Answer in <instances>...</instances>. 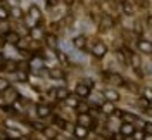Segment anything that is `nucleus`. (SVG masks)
Returning <instances> with one entry per match:
<instances>
[{"label":"nucleus","instance_id":"1","mask_svg":"<svg viewBox=\"0 0 152 140\" xmlns=\"http://www.w3.org/2000/svg\"><path fill=\"white\" fill-rule=\"evenodd\" d=\"M137 47L142 54H152V42L147 38H138L137 40Z\"/></svg>","mask_w":152,"mask_h":140},{"label":"nucleus","instance_id":"2","mask_svg":"<svg viewBox=\"0 0 152 140\" xmlns=\"http://www.w3.org/2000/svg\"><path fill=\"white\" fill-rule=\"evenodd\" d=\"M92 54H94L95 57H104L105 54H107V45L105 43H102V42H95L94 47H92Z\"/></svg>","mask_w":152,"mask_h":140},{"label":"nucleus","instance_id":"3","mask_svg":"<svg viewBox=\"0 0 152 140\" xmlns=\"http://www.w3.org/2000/svg\"><path fill=\"white\" fill-rule=\"evenodd\" d=\"M75 93L78 95V97H83V99H85V97H88V95H90V86H88V85H85L83 81H81V83L76 85Z\"/></svg>","mask_w":152,"mask_h":140},{"label":"nucleus","instance_id":"4","mask_svg":"<svg viewBox=\"0 0 152 140\" xmlns=\"http://www.w3.org/2000/svg\"><path fill=\"white\" fill-rule=\"evenodd\" d=\"M119 133L123 135L124 139H126V137H133V133H135V126H133V123H123L121 128H119Z\"/></svg>","mask_w":152,"mask_h":140},{"label":"nucleus","instance_id":"5","mask_svg":"<svg viewBox=\"0 0 152 140\" xmlns=\"http://www.w3.org/2000/svg\"><path fill=\"white\" fill-rule=\"evenodd\" d=\"M114 114H116V116H121L124 123H137V121H138V116H137V114H133V112H121V111H116Z\"/></svg>","mask_w":152,"mask_h":140},{"label":"nucleus","instance_id":"6","mask_svg":"<svg viewBox=\"0 0 152 140\" xmlns=\"http://www.w3.org/2000/svg\"><path fill=\"white\" fill-rule=\"evenodd\" d=\"M16 100H18V92L9 86V88L5 90V95H4V102L5 104H14Z\"/></svg>","mask_w":152,"mask_h":140},{"label":"nucleus","instance_id":"7","mask_svg":"<svg viewBox=\"0 0 152 140\" xmlns=\"http://www.w3.org/2000/svg\"><path fill=\"white\" fill-rule=\"evenodd\" d=\"M78 123L88 128V126H92L94 119H92V116H90L88 112H80V116H78Z\"/></svg>","mask_w":152,"mask_h":140},{"label":"nucleus","instance_id":"8","mask_svg":"<svg viewBox=\"0 0 152 140\" xmlns=\"http://www.w3.org/2000/svg\"><path fill=\"white\" fill-rule=\"evenodd\" d=\"M28 19H29V21H31V24H35V23H38V21L42 19V12L38 10V7H35V5H33V7L29 9Z\"/></svg>","mask_w":152,"mask_h":140},{"label":"nucleus","instance_id":"9","mask_svg":"<svg viewBox=\"0 0 152 140\" xmlns=\"http://www.w3.org/2000/svg\"><path fill=\"white\" fill-rule=\"evenodd\" d=\"M130 64H132L133 69H138L142 66V59H140V56L137 52H130Z\"/></svg>","mask_w":152,"mask_h":140},{"label":"nucleus","instance_id":"10","mask_svg":"<svg viewBox=\"0 0 152 140\" xmlns=\"http://www.w3.org/2000/svg\"><path fill=\"white\" fill-rule=\"evenodd\" d=\"M104 95H105V99L111 100V102H118V100H119V93L116 92L114 88H107L104 92Z\"/></svg>","mask_w":152,"mask_h":140},{"label":"nucleus","instance_id":"11","mask_svg":"<svg viewBox=\"0 0 152 140\" xmlns=\"http://www.w3.org/2000/svg\"><path fill=\"white\" fill-rule=\"evenodd\" d=\"M113 24H114V21H113V18H111L109 14H105V16H102V19H100V26H102L104 29L113 28Z\"/></svg>","mask_w":152,"mask_h":140},{"label":"nucleus","instance_id":"12","mask_svg":"<svg viewBox=\"0 0 152 140\" xmlns=\"http://www.w3.org/2000/svg\"><path fill=\"white\" fill-rule=\"evenodd\" d=\"M48 75H50V78L62 80V78H64V71H62L61 67H50V69H48Z\"/></svg>","mask_w":152,"mask_h":140},{"label":"nucleus","instance_id":"13","mask_svg":"<svg viewBox=\"0 0 152 140\" xmlns=\"http://www.w3.org/2000/svg\"><path fill=\"white\" fill-rule=\"evenodd\" d=\"M121 10H123L124 16H133V14H135V9H133V5L130 4V2H126V0H124L123 4H121Z\"/></svg>","mask_w":152,"mask_h":140},{"label":"nucleus","instance_id":"14","mask_svg":"<svg viewBox=\"0 0 152 140\" xmlns=\"http://www.w3.org/2000/svg\"><path fill=\"white\" fill-rule=\"evenodd\" d=\"M37 114L40 116V118H47L48 114H50V107L45 106V104H40V106L37 107Z\"/></svg>","mask_w":152,"mask_h":140},{"label":"nucleus","instance_id":"15","mask_svg":"<svg viewBox=\"0 0 152 140\" xmlns=\"http://www.w3.org/2000/svg\"><path fill=\"white\" fill-rule=\"evenodd\" d=\"M107 80H109V83L111 85H123V78L119 75H116V73H111V75H107Z\"/></svg>","mask_w":152,"mask_h":140},{"label":"nucleus","instance_id":"16","mask_svg":"<svg viewBox=\"0 0 152 140\" xmlns=\"http://www.w3.org/2000/svg\"><path fill=\"white\" fill-rule=\"evenodd\" d=\"M75 135L78 137V139H85L86 135H88V130H86V126H83V125H78L75 128Z\"/></svg>","mask_w":152,"mask_h":140},{"label":"nucleus","instance_id":"17","mask_svg":"<svg viewBox=\"0 0 152 140\" xmlns=\"http://www.w3.org/2000/svg\"><path fill=\"white\" fill-rule=\"evenodd\" d=\"M102 112L104 114H114L116 112V107H114V104L111 100H107V102L102 104Z\"/></svg>","mask_w":152,"mask_h":140},{"label":"nucleus","instance_id":"18","mask_svg":"<svg viewBox=\"0 0 152 140\" xmlns=\"http://www.w3.org/2000/svg\"><path fill=\"white\" fill-rule=\"evenodd\" d=\"M29 35H31V38H33V40H40V38L43 37V31H42V28H40V26H33V28L29 29Z\"/></svg>","mask_w":152,"mask_h":140},{"label":"nucleus","instance_id":"19","mask_svg":"<svg viewBox=\"0 0 152 140\" xmlns=\"http://www.w3.org/2000/svg\"><path fill=\"white\" fill-rule=\"evenodd\" d=\"M86 43V38L83 37V35H78V37L73 40V45H75V48H83Z\"/></svg>","mask_w":152,"mask_h":140},{"label":"nucleus","instance_id":"20","mask_svg":"<svg viewBox=\"0 0 152 140\" xmlns=\"http://www.w3.org/2000/svg\"><path fill=\"white\" fill-rule=\"evenodd\" d=\"M67 95H69V92H67V88H64V86H61V88L56 90V97L59 99V100H66Z\"/></svg>","mask_w":152,"mask_h":140},{"label":"nucleus","instance_id":"21","mask_svg":"<svg viewBox=\"0 0 152 140\" xmlns=\"http://www.w3.org/2000/svg\"><path fill=\"white\" fill-rule=\"evenodd\" d=\"M42 64H43V61H42V57H31V61H29V66L33 67V69H40L42 67Z\"/></svg>","mask_w":152,"mask_h":140},{"label":"nucleus","instance_id":"22","mask_svg":"<svg viewBox=\"0 0 152 140\" xmlns=\"http://www.w3.org/2000/svg\"><path fill=\"white\" fill-rule=\"evenodd\" d=\"M45 40H47V45H48V48L56 50V48H57V38L54 37V35H47V37H45Z\"/></svg>","mask_w":152,"mask_h":140},{"label":"nucleus","instance_id":"23","mask_svg":"<svg viewBox=\"0 0 152 140\" xmlns=\"http://www.w3.org/2000/svg\"><path fill=\"white\" fill-rule=\"evenodd\" d=\"M5 38H7V43H14V45H18L19 40H21L18 33H12V31H10V33H9V35H7Z\"/></svg>","mask_w":152,"mask_h":140},{"label":"nucleus","instance_id":"24","mask_svg":"<svg viewBox=\"0 0 152 140\" xmlns=\"http://www.w3.org/2000/svg\"><path fill=\"white\" fill-rule=\"evenodd\" d=\"M5 133L9 135L10 139H14V140H18V139H21V137H23V133H21L19 130H12V128H7V130H5Z\"/></svg>","mask_w":152,"mask_h":140},{"label":"nucleus","instance_id":"25","mask_svg":"<svg viewBox=\"0 0 152 140\" xmlns=\"http://www.w3.org/2000/svg\"><path fill=\"white\" fill-rule=\"evenodd\" d=\"M43 135H45V137H47V139H54V137H56V128H50V126H45V128H43Z\"/></svg>","mask_w":152,"mask_h":140},{"label":"nucleus","instance_id":"26","mask_svg":"<svg viewBox=\"0 0 152 140\" xmlns=\"http://www.w3.org/2000/svg\"><path fill=\"white\" fill-rule=\"evenodd\" d=\"M14 78H16L18 81H26V80H28V73H24V69H21V71H18V73L14 75Z\"/></svg>","mask_w":152,"mask_h":140},{"label":"nucleus","instance_id":"27","mask_svg":"<svg viewBox=\"0 0 152 140\" xmlns=\"http://www.w3.org/2000/svg\"><path fill=\"white\" fill-rule=\"evenodd\" d=\"M142 95H143V99H145V100L152 102V88H143Z\"/></svg>","mask_w":152,"mask_h":140},{"label":"nucleus","instance_id":"28","mask_svg":"<svg viewBox=\"0 0 152 140\" xmlns=\"http://www.w3.org/2000/svg\"><path fill=\"white\" fill-rule=\"evenodd\" d=\"M9 86H10V85H9V81H7V80H0V92H5Z\"/></svg>","mask_w":152,"mask_h":140},{"label":"nucleus","instance_id":"29","mask_svg":"<svg viewBox=\"0 0 152 140\" xmlns=\"http://www.w3.org/2000/svg\"><path fill=\"white\" fill-rule=\"evenodd\" d=\"M57 57H59V61H61L62 64H67V57H66L64 52H61V50H59V52H57Z\"/></svg>","mask_w":152,"mask_h":140},{"label":"nucleus","instance_id":"30","mask_svg":"<svg viewBox=\"0 0 152 140\" xmlns=\"http://www.w3.org/2000/svg\"><path fill=\"white\" fill-rule=\"evenodd\" d=\"M66 104L69 106V107H78V104H80V102H78L76 99H69V97H67V99H66Z\"/></svg>","mask_w":152,"mask_h":140},{"label":"nucleus","instance_id":"31","mask_svg":"<svg viewBox=\"0 0 152 140\" xmlns=\"http://www.w3.org/2000/svg\"><path fill=\"white\" fill-rule=\"evenodd\" d=\"M143 137H145V133H143V131H137V130H135V133H133V139H135V140H143Z\"/></svg>","mask_w":152,"mask_h":140},{"label":"nucleus","instance_id":"32","mask_svg":"<svg viewBox=\"0 0 152 140\" xmlns=\"http://www.w3.org/2000/svg\"><path fill=\"white\" fill-rule=\"evenodd\" d=\"M7 18H9L7 9H5V7H0V19H7Z\"/></svg>","mask_w":152,"mask_h":140},{"label":"nucleus","instance_id":"33","mask_svg":"<svg viewBox=\"0 0 152 140\" xmlns=\"http://www.w3.org/2000/svg\"><path fill=\"white\" fill-rule=\"evenodd\" d=\"M78 111L80 112H88V106H86V104H78Z\"/></svg>","mask_w":152,"mask_h":140},{"label":"nucleus","instance_id":"34","mask_svg":"<svg viewBox=\"0 0 152 140\" xmlns=\"http://www.w3.org/2000/svg\"><path fill=\"white\" fill-rule=\"evenodd\" d=\"M12 14H14V18H23V12H21V9H18V7H16V9H12Z\"/></svg>","mask_w":152,"mask_h":140},{"label":"nucleus","instance_id":"35","mask_svg":"<svg viewBox=\"0 0 152 140\" xmlns=\"http://www.w3.org/2000/svg\"><path fill=\"white\" fill-rule=\"evenodd\" d=\"M56 123H57V126H59V128H66V121H64V119L57 118V119H56Z\"/></svg>","mask_w":152,"mask_h":140},{"label":"nucleus","instance_id":"36","mask_svg":"<svg viewBox=\"0 0 152 140\" xmlns=\"http://www.w3.org/2000/svg\"><path fill=\"white\" fill-rule=\"evenodd\" d=\"M145 133H149V135H152V123H145Z\"/></svg>","mask_w":152,"mask_h":140},{"label":"nucleus","instance_id":"37","mask_svg":"<svg viewBox=\"0 0 152 140\" xmlns=\"http://www.w3.org/2000/svg\"><path fill=\"white\" fill-rule=\"evenodd\" d=\"M83 83H85V85H88V86H90V88H92V86H94V81H92V80H90V78H86V80H83Z\"/></svg>","mask_w":152,"mask_h":140},{"label":"nucleus","instance_id":"38","mask_svg":"<svg viewBox=\"0 0 152 140\" xmlns=\"http://www.w3.org/2000/svg\"><path fill=\"white\" fill-rule=\"evenodd\" d=\"M5 43H7V38H4L2 35H0V47H4Z\"/></svg>","mask_w":152,"mask_h":140},{"label":"nucleus","instance_id":"39","mask_svg":"<svg viewBox=\"0 0 152 140\" xmlns=\"http://www.w3.org/2000/svg\"><path fill=\"white\" fill-rule=\"evenodd\" d=\"M48 5H50V7H54V5H57V0H48Z\"/></svg>","mask_w":152,"mask_h":140},{"label":"nucleus","instance_id":"40","mask_svg":"<svg viewBox=\"0 0 152 140\" xmlns=\"http://www.w3.org/2000/svg\"><path fill=\"white\" fill-rule=\"evenodd\" d=\"M143 140H152V135H149V133H147V135L143 137Z\"/></svg>","mask_w":152,"mask_h":140},{"label":"nucleus","instance_id":"41","mask_svg":"<svg viewBox=\"0 0 152 140\" xmlns=\"http://www.w3.org/2000/svg\"><path fill=\"white\" fill-rule=\"evenodd\" d=\"M0 140H7V137H5L4 133H0Z\"/></svg>","mask_w":152,"mask_h":140},{"label":"nucleus","instance_id":"42","mask_svg":"<svg viewBox=\"0 0 152 140\" xmlns=\"http://www.w3.org/2000/svg\"><path fill=\"white\" fill-rule=\"evenodd\" d=\"M73 2H75V0H66V4H67V5H73Z\"/></svg>","mask_w":152,"mask_h":140},{"label":"nucleus","instance_id":"43","mask_svg":"<svg viewBox=\"0 0 152 140\" xmlns=\"http://www.w3.org/2000/svg\"><path fill=\"white\" fill-rule=\"evenodd\" d=\"M71 140H80V139H78V137H76V135H75V139H71Z\"/></svg>","mask_w":152,"mask_h":140}]
</instances>
